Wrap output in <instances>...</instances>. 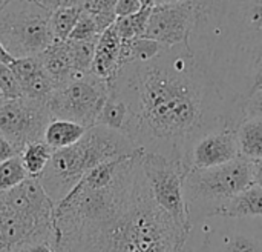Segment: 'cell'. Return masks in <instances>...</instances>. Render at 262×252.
<instances>
[{
  "instance_id": "6da1fadb",
  "label": "cell",
  "mask_w": 262,
  "mask_h": 252,
  "mask_svg": "<svg viewBox=\"0 0 262 252\" xmlns=\"http://www.w3.org/2000/svg\"><path fill=\"white\" fill-rule=\"evenodd\" d=\"M109 89L126 105L123 134L132 145L180 160L186 168L203 135L239 126L187 43L164 46L150 60L121 66Z\"/></svg>"
},
{
  "instance_id": "7a4b0ae2",
  "label": "cell",
  "mask_w": 262,
  "mask_h": 252,
  "mask_svg": "<svg viewBox=\"0 0 262 252\" xmlns=\"http://www.w3.org/2000/svg\"><path fill=\"white\" fill-rule=\"evenodd\" d=\"M189 48L213 80L233 119L262 89V0H193Z\"/></svg>"
},
{
  "instance_id": "3957f363",
  "label": "cell",
  "mask_w": 262,
  "mask_h": 252,
  "mask_svg": "<svg viewBox=\"0 0 262 252\" xmlns=\"http://www.w3.org/2000/svg\"><path fill=\"white\" fill-rule=\"evenodd\" d=\"M54 236L57 252H180L189 232L157 205L143 174L134 196L118 211Z\"/></svg>"
},
{
  "instance_id": "277c9868",
  "label": "cell",
  "mask_w": 262,
  "mask_h": 252,
  "mask_svg": "<svg viewBox=\"0 0 262 252\" xmlns=\"http://www.w3.org/2000/svg\"><path fill=\"white\" fill-rule=\"evenodd\" d=\"M135 151L138 149L124 134L103 125H94L77 143L55 149L38 180L55 206L91 169Z\"/></svg>"
},
{
  "instance_id": "5b68a950",
  "label": "cell",
  "mask_w": 262,
  "mask_h": 252,
  "mask_svg": "<svg viewBox=\"0 0 262 252\" xmlns=\"http://www.w3.org/2000/svg\"><path fill=\"white\" fill-rule=\"evenodd\" d=\"M54 239V203L38 179L28 177L0 192V252L23 251Z\"/></svg>"
},
{
  "instance_id": "8992f818",
  "label": "cell",
  "mask_w": 262,
  "mask_h": 252,
  "mask_svg": "<svg viewBox=\"0 0 262 252\" xmlns=\"http://www.w3.org/2000/svg\"><path fill=\"white\" fill-rule=\"evenodd\" d=\"M250 185H253V162L246 157L220 166L187 169L183 189L192 223L213 216Z\"/></svg>"
},
{
  "instance_id": "52a82bcc",
  "label": "cell",
  "mask_w": 262,
  "mask_h": 252,
  "mask_svg": "<svg viewBox=\"0 0 262 252\" xmlns=\"http://www.w3.org/2000/svg\"><path fill=\"white\" fill-rule=\"evenodd\" d=\"M51 12L34 0H6L0 8V42L14 59L38 57L52 42Z\"/></svg>"
},
{
  "instance_id": "ba28073f",
  "label": "cell",
  "mask_w": 262,
  "mask_h": 252,
  "mask_svg": "<svg viewBox=\"0 0 262 252\" xmlns=\"http://www.w3.org/2000/svg\"><path fill=\"white\" fill-rule=\"evenodd\" d=\"M186 252H262L261 219L209 216L192 223Z\"/></svg>"
},
{
  "instance_id": "9c48e42d",
  "label": "cell",
  "mask_w": 262,
  "mask_h": 252,
  "mask_svg": "<svg viewBox=\"0 0 262 252\" xmlns=\"http://www.w3.org/2000/svg\"><path fill=\"white\" fill-rule=\"evenodd\" d=\"M107 95L109 83L106 80L92 71L80 72L60 83L46 100V106L52 120H71L91 128L97 125Z\"/></svg>"
},
{
  "instance_id": "30bf717a",
  "label": "cell",
  "mask_w": 262,
  "mask_h": 252,
  "mask_svg": "<svg viewBox=\"0 0 262 252\" xmlns=\"http://www.w3.org/2000/svg\"><path fill=\"white\" fill-rule=\"evenodd\" d=\"M141 163L157 205L186 232H190L192 219L184 199V177L187 168L183 162L157 152H143Z\"/></svg>"
},
{
  "instance_id": "8fae6325",
  "label": "cell",
  "mask_w": 262,
  "mask_h": 252,
  "mask_svg": "<svg viewBox=\"0 0 262 252\" xmlns=\"http://www.w3.org/2000/svg\"><path fill=\"white\" fill-rule=\"evenodd\" d=\"M52 120L46 102L29 97L3 100L0 103V134L20 154L26 145L45 140V131Z\"/></svg>"
},
{
  "instance_id": "7c38bea8",
  "label": "cell",
  "mask_w": 262,
  "mask_h": 252,
  "mask_svg": "<svg viewBox=\"0 0 262 252\" xmlns=\"http://www.w3.org/2000/svg\"><path fill=\"white\" fill-rule=\"evenodd\" d=\"M195 23V2L154 5L144 37L164 46L187 43Z\"/></svg>"
},
{
  "instance_id": "4fadbf2b",
  "label": "cell",
  "mask_w": 262,
  "mask_h": 252,
  "mask_svg": "<svg viewBox=\"0 0 262 252\" xmlns=\"http://www.w3.org/2000/svg\"><path fill=\"white\" fill-rule=\"evenodd\" d=\"M236 129L238 126H224L203 135L189 154L187 168H212L241 157Z\"/></svg>"
},
{
  "instance_id": "5bb4252c",
  "label": "cell",
  "mask_w": 262,
  "mask_h": 252,
  "mask_svg": "<svg viewBox=\"0 0 262 252\" xmlns=\"http://www.w3.org/2000/svg\"><path fill=\"white\" fill-rule=\"evenodd\" d=\"M9 66L18 79L25 97L46 102L52 91L57 88V83L48 74L38 57L15 59Z\"/></svg>"
},
{
  "instance_id": "9a60e30c",
  "label": "cell",
  "mask_w": 262,
  "mask_h": 252,
  "mask_svg": "<svg viewBox=\"0 0 262 252\" xmlns=\"http://www.w3.org/2000/svg\"><path fill=\"white\" fill-rule=\"evenodd\" d=\"M120 51L121 38L117 32L115 25H111L101 32L95 45V54L91 71L109 85L120 71Z\"/></svg>"
},
{
  "instance_id": "2e32d148",
  "label": "cell",
  "mask_w": 262,
  "mask_h": 252,
  "mask_svg": "<svg viewBox=\"0 0 262 252\" xmlns=\"http://www.w3.org/2000/svg\"><path fill=\"white\" fill-rule=\"evenodd\" d=\"M45 69L57 83V86L66 80H69L75 72L74 60L71 54L69 40H54L40 55Z\"/></svg>"
},
{
  "instance_id": "e0dca14e",
  "label": "cell",
  "mask_w": 262,
  "mask_h": 252,
  "mask_svg": "<svg viewBox=\"0 0 262 252\" xmlns=\"http://www.w3.org/2000/svg\"><path fill=\"white\" fill-rule=\"evenodd\" d=\"M213 216L232 219H261L262 188L258 185H250L227 203H224Z\"/></svg>"
},
{
  "instance_id": "ac0fdd59",
  "label": "cell",
  "mask_w": 262,
  "mask_h": 252,
  "mask_svg": "<svg viewBox=\"0 0 262 252\" xmlns=\"http://www.w3.org/2000/svg\"><path fill=\"white\" fill-rule=\"evenodd\" d=\"M86 126L71 120H51L45 131V142L55 151L77 143L86 132Z\"/></svg>"
},
{
  "instance_id": "d6986e66",
  "label": "cell",
  "mask_w": 262,
  "mask_h": 252,
  "mask_svg": "<svg viewBox=\"0 0 262 252\" xmlns=\"http://www.w3.org/2000/svg\"><path fill=\"white\" fill-rule=\"evenodd\" d=\"M236 135L241 157L252 162L262 159V119H244L236 129Z\"/></svg>"
},
{
  "instance_id": "ffe728a7",
  "label": "cell",
  "mask_w": 262,
  "mask_h": 252,
  "mask_svg": "<svg viewBox=\"0 0 262 252\" xmlns=\"http://www.w3.org/2000/svg\"><path fill=\"white\" fill-rule=\"evenodd\" d=\"M164 45L147 37H135L129 40H121L120 51V68L130 62H146L157 57Z\"/></svg>"
},
{
  "instance_id": "44dd1931",
  "label": "cell",
  "mask_w": 262,
  "mask_h": 252,
  "mask_svg": "<svg viewBox=\"0 0 262 252\" xmlns=\"http://www.w3.org/2000/svg\"><path fill=\"white\" fill-rule=\"evenodd\" d=\"M52 152L54 149L45 140H38V142H32L26 145L25 149L20 152V157H21V162L28 176L38 179L41 172L45 171V168L48 166L52 157Z\"/></svg>"
},
{
  "instance_id": "7402d4cb",
  "label": "cell",
  "mask_w": 262,
  "mask_h": 252,
  "mask_svg": "<svg viewBox=\"0 0 262 252\" xmlns=\"http://www.w3.org/2000/svg\"><path fill=\"white\" fill-rule=\"evenodd\" d=\"M126 119H127V109L124 102L109 89V95L98 115L97 125H103L106 128H111L123 134L126 126Z\"/></svg>"
},
{
  "instance_id": "603a6c76",
  "label": "cell",
  "mask_w": 262,
  "mask_h": 252,
  "mask_svg": "<svg viewBox=\"0 0 262 252\" xmlns=\"http://www.w3.org/2000/svg\"><path fill=\"white\" fill-rule=\"evenodd\" d=\"M150 12H152V6L143 5V8L137 14L126 15V17H117L114 25L117 28L120 38L129 40V38H135V37H144Z\"/></svg>"
},
{
  "instance_id": "cb8c5ba5",
  "label": "cell",
  "mask_w": 262,
  "mask_h": 252,
  "mask_svg": "<svg viewBox=\"0 0 262 252\" xmlns=\"http://www.w3.org/2000/svg\"><path fill=\"white\" fill-rule=\"evenodd\" d=\"M81 14L80 6H66L51 12V31L54 40H68L78 17Z\"/></svg>"
},
{
  "instance_id": "d4e9b609",
  "label": "cell",
  "mask_w": 262,
  "mask_h": 252,
  "mask_svg": "<svg viewBox=\"0 0 262 252\" xmlns=\"http://www.w3.org/2000/svg\"><path fill=\"white\" fill-rule=\"evenodd\" d=\"M117 2L118 0H81L80 8L94 17L100 31L103 32L117 20V15H115Z\"/></svg>"
},
{
  "instance_id": "484cf974",
  "label": "cell",
  "mask_w": 262,
  "mask_h": 252,
  "mask_svg": "<svg viewBox=\"0 0 262 252\" xmlns=\"http://www.w3.org/2000/svg\"><path fill=\"white\" fill-rule=\"evenodd\" d=\"M28 172L23 166L20 154L0 163V192L8 191L28 179Z\"/></svg>"
},
{
  "instance_id": "4316f807",
  "label": "cell",
  "mask_w": 262,
  "mask_h": 252,
  "mask_svg": "<svg viewBox=\"0 0 262 252\" xmlns=\"http://www.w3.org/2000/svg\"><path fill=\"white\" fill-rule=\"evenodd\" d=\"M68 40H69V46H71L75 72L77 74L89 72L92 68V62H94L97 40H71V38H68Z\"/></svg>"
},
{
  "instance_id": "83f0119b",
  "label": "cell",
  "mask_w": 262,
  "mask_h": 252,
  "mask_svg": "<svg viewBox=\"0 0 262 252\" xmlns=\"http://www.w3.org/2000/svg\"><path fill=\"white\" fill-rule=\"evenodd\" d=\"M100 35H101V31H100L97 22L94 20V17L81 9V14L78 17L72 32L69 34V38L71 40H98Z\"/></svg>"
},
{
  "instance_id": "f1b7e54d",
  "label": "cell",
  "mask_w": 262,
  "mask_h": 252,
  "mask_svg": "<svg viewBox=\"0 0 262 252\" xmlns=\"http://www.w3.org/2000/svg\"><path fill=\"white\" fill-rule=\"evenodd\" d=\"M0 91L3 94V100L25 97V92L18 79L15 77L11 66L6 63H0Z\"/></svg>"
},
{
  "instance_id": "f546056e",
  "label": "cell",
  "mask_w": 262,
  "mask_h": 252,
  "mask_svg": "<svg viewBox=\"0 0 262 252\" xmlns=\"http://www.w3.org/2000/svg\"><path fill=\"white\" fill-rule=\"evenodd\" d=\"M244 119H262V89L255 91L243 105Z\"/></svg>"
},
{
  "instance_id": "4dcf8cb0",
  "label": "cell",
  "mask_w": 262,
  "mask_h": 252,
  "mask_svg": "<svg viewBox=\"0 0 262 252\" xmlns=\"http://www.w3.org/2000/svg\"><path fill=\"white\" fill-rule=\"evenodd\" d=\"M143 8L141 0H118L115 5V15L117 17H126L137 14Z\"/></svg>"
},
{
  "instance_id": "1f68e13d",
  "label": "cell",
  "mask_w": 262,
  "mask_h": 252,
  "mask_svg": "<svg viewBox=\"0 0 262 252\" xmlns=\"http://www.w3.org/2000/svg\"><path fill=\"white\" fill-rule=\"evenodd\" d=\"M34 2L43 6L45 9H48L49 12H52L55 9L66 8V6H80L81 0H34Z\"/></svg>"
},
{
  "instance_id": "d6a6232c",
  "label": "cell",
  "mask_w": 262,
  "mask_h": 252,
  "mask_svg": "<svg viewBox=\"0 0 262 252\" xmlns=\"http://www.w3.org/2000/svg\"><path fill=\"white\" fill-rule=\"evenodd\" d=\"M18 152L15 151V148L11 145V142L8 139H5L2 134H0V163L9 160L11 157L17 156Z\"/></svg>"
},
{
  "instance_id": "836d02e7",
  "label": "cell",
  "mask_w": 262,
  "mask_h": 252,
  "mask_svg": "<svg viewBox=\"0 0 262 252\" xmlns=\"http://www.w3.org/2000/svg\"><path fill=\"white\" fill-rule=\"evenodd\" d=\"M23 252H57L54 240H41L37 243L29 245L28 248H25Z\"/></svg>"
},
{
  "instance_id": "e575fe53",
  "label": "cell",
  "mask_w": 262,
  "mask_h": 252,
  "mask_svg": "<svg viewBox=\"0 0 262 252\" xmlns=\"http://www.w3.org/2000/svg\"><path fill=\"white\" fill-rule=\"evenodd\" d=\"M253 185L262 188V159L253 160Z\"/></svg>"
},
{
  "instance_id": "d590c367",
  "label": "cell",
  "mask_w": 262,
  "mask_h": 252,
  "mask_svg": "<svg viewBox=\"0 0 262 252\" xmlns=\"http://www.w3.org/2000/svg\"><path fill=\"white\" fill-rule=\"evenodd\" d=\"M15 59L6 51V48L3 46V43L0 42V63H6V65H11Z\"/></svg>"
},
{
  "instance_id": "8d00e7d4",
  "label": "cell",
  "mask_w": 262,
  "mask_h": 252,
  "mask_svg": "<svg viewBox=\"0 0 262 252\" xmlns=\"http://www.w3.org/2000/svg\"><path fill=\"white\" fill-rule=\"evenodd\" d=\"M183 2H189V0H155L154 5H169V3H183Z\"/></svg>"
},
{
  "instance_id": "74e56055",
  "label": "cell",
  "mask_w": 262,
  "mask_h": 252,
  "mask_svg": "<svg viewBox=\"0 0 262 252\" xmlns=\"http://www.w3.org/2000/svg\"><path fill=\"white\" fill-rule=\"evenodd\" d=\"M143 2V5H149V6H154V3H155V0H141Z\"/></svg>"
},
{
  "instance_id": "f35d334b",
  "label": "cell",
  "mask_w": 262,
  "mask_h": 252,
  "mask_svg": "<svg viewBox=\"0 0 262 252\" xmlns=\"http://www.w3.org/2000/svg\"><path fill=\"white\" fill-rule=\"evenodd\" d=\"M3 102V94H2V91H0V103Z\"/></svg>"
},
{
  "instance_id": "ab89813d",
  "label": "cell",
  "mask_w": 262,
  "mask_h": 252,
  "mask_svg": "<svg viewBox=\"0 0 262 252\" xmlns=\"http://www.w3.org/2000/svg\"><path fill=\"white\" fill-rule=\"evenodd\" d=\"M180 252H186V245H184V246H183V248L180 249Z\"/></svg>"
},
{
  "instance_id": "60d3db41",
  "label": "cell",
  "mask_w": 262,
  "mask_h": 252,
  "mask_svg": "<svg viewBox=\"0 0 262 252\" xmlns=\"http://www.w3.org/2000/svg\"><path fill=\"white\" fill-rule=\"evenodd\" d=\"M17 252H23V251H17Z\"/></svg>"
}]
</instances>
